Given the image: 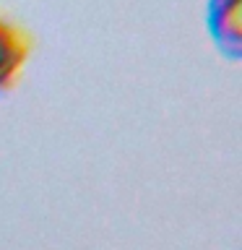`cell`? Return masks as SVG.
Returning <instances> with one entry per match:
<instances>
[{"mask_svg": "<svg viewBox=\"0 0 242 250\" xmlns=\"http://www.w3.org/2000/svg\"><path fill=\"white\" fill-rule=\"evenodd\" d=\"M206 29L226 60L237 62L242 58V0H208Z\"/></svg>", "mask_w": 242, "mask_h": 250, "instance_id": "obj_1", "label": "cell"}, {"mask_svg": "<svg viewBox=\"0 0 242 250\" xmlns=\"http://www.w3.org/2000/svg\"><path fill=\"white\" fill-rule=\"evenodd\" d=\"M34 50V37L19 21L0 13V94L11 91Z\"/></svg>", "mask_w": 242, "mask_h": 250, "instance_id": "obj_2", "label": "cell"}]
</instances>
